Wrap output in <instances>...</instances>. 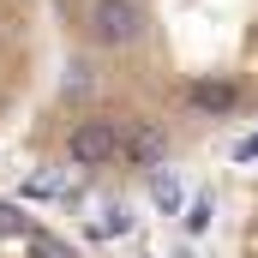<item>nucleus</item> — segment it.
<instances>
[{
  "mask_svg": "<svg viewBox=\"0 0 258 258\" xmlns=\"http://www.w3.org/2000/svg\"><path fill=\"white\" fill-rule=\"evenodd\" d=\"M240 102V90H228V84H192V108H210V114H228Z\"/></svg>",
  "mask_w": 258,
  "mask_h": 258,
  "instance_id": "6",
  "label": "nucleus"
},
{
  "mask_svg": "<svg viewBox=\"0 0 258 258\" xmlns=\"http://www.w3.org/2000/svg\"><path fill=\"white\" fill-rule=\"evenodd\" d=\"M138 24H144L138 0H90V30H96V42L126 48L132 36H138Z\"/></svg>",
  "mask_w": 258,
  "mask_h": 258,
  "instance_id": "2",
  "label": "nucleus"
},
{
  "mask_svg": "<svg viewBox=\"0 0 258 258\" xmlns=\"http://www.w3.org/2000/svg\"><path fill=\"white\" fill-rule=\"evenodd\" d=\"M30 258H66V246H54V240L36 234V240H30Z\"/></svg>",
  "mask_w": 258,
  "mask_h": 258,
  "instance_id": "9",
  "label": "nucleus"
},
{
  "mask_svg": "<svg viewBox=\"0 0 258 258\" xmlns=\"http://www.w3.org/2000/svg\"><path fill=\"white\" fill-rule=\"evenodd\" d=\"M12 228H24V216H18V210H6V204H0V234H12Z\"/></svg>",
  "mask_w": 258,
  "mask_h": 258,
  "instance_id": "11",
  "label": "nucleus"
},
{
  "mask_svg": "<svg viewBox=\"0 0 258 258\" xmlns=\"http://www.w3.org/2000/svg\"><path fill=\"white\" fill-rule=\"evenodd\" d=\"M150 204H156V210H180V180H174L168 168L150 174Z\"/></svg>",
  "mask_w": 258,
  "mask_h": 258,
  "instance_id": "7",
  "label": "nucleus"
},
{
  "mask_svg": "<svg viewBox=\"0 0 258 258\" xmlns=\"http://www.w3.org/2000/svg\"><path fill=\"white\" fill-rule=\"evenodd\" d=\"M90 234H96V240L132 234V210H126V204H102V216H90Z\"/></svg>",
  "mask_w": 258,
  "mask_h": 258,
  "instance_id": "4",
  "label": "nucleus"
},
{
  "mask_svg": "<svg viewBox=\"0 0 258 258\" xmlns=\"http://www.w3.org/2000/svg\"><path fill=\"white\" fill-rule=\"evenodd\" d=\"M252 156H258V132H252V138H240V144H234V162H252Z\"/></svg>",
  "mask_w": 258,
  "mask_h": 258,
  "instance_id": "10",
  "label": "nucleus"
},
{
  "mask_svg": "<svg viewBox=\"0 0 258 258\" xmlns=\"http://www.w3.org/2000/svg\"><path fill=\"white\" fill-rule=\"evenodd\" d=\"M66 150H72V162H84V168H114V162L126 156V132L114 126V120H78L72 138H66Z\"/></svg>",
  "mask_w": 258,
  "mask_h": 258,
  "instance_id": "1",
  "label": "nucleus"
},
{
  "mask_svg": "<svg viewBox=\"0 0 258 258\" xmlns=\"http://www.w3.org/2000/svg\"><path fill=\"white\" fill-rule=\"evenodd\" d=\"M186 228H192V234H204V228H210V198H204V192H198L192 210H186Z\"/></svg>",
  "mask_w": 258,
  "mask_h": 258,
  "instance_id": "8",
  "label": "nucleus"
},
{
  "mask_svg": "<svg viewBox=\"0 0 258 258\" xmlns=\"http://www.w3.org/2000/svg\"><path fill=\"white\" fill-rule=\"evenodd\" d=\"M162 150H168V138H162L156 126H132L126 132V156H132V162H156Z\"/></svg>",
  "mask_w": 258,
  "mask_h": 258,
  "instance_id": "5",
  "label": "nucleus"
},
{
  "mask_svg": "<svg viewBox=\"0 0 258 258\" xmlns=\"http://www.w3.org/2000/svg\"><path fill=\"white\" fill-rule=\"evenodd\" d=\"M24 198H48V204H60V198H72V180H66L60 168H36V174H24Z\"/></svg>",
  "mask_w": 258,
  "mask_h": 258,
  "instance_id": "3",
  "label": "nucleus"
},
{
  "mask_svg": "<svg viewBox=\"0 0 258 258\" xmlns=\"http://www.w3.org/2000/svg\"><path fill=\"white\" fill-rule=\"evenodd\" d=\"M174 258H198V252H174Z\"/></svg>",
  "mask_w": 258,
  "mask_h": 258,
  "instance_id": "12",
  "label": "nucleus"
}]
</instances>
